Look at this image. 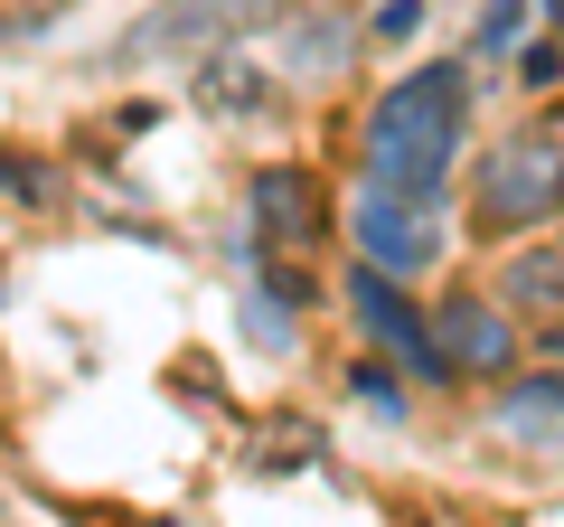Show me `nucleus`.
<instances>
[{
    "mask_svg": "<svg viewBox=\"0 0 564 527\" xmlns=\"http://www.w3.org/2000/svg\"><path fill=\"white\" fill-rule=\"evenodd\" d=\"M462 132H470V66H414L367 114V180L433 207V189L462 161Z\"/></svg>",
    "mask_w": 564,
    "mask_h": 527,
    "instance_id": "f257e3e1",
    "label": "nucleus"
},
{
    "mask_svg": "<svg viewBox=\"0 0 564 527\" xmlns=\"http://www.w3.org/2000/svg\"><path fill=\"white\" fill-rule=\"evenodd\" d=\"M545 217H564V114H527L518 132H499L470 180L480 236H536Z\"/></svg>",
    "mask_w": 564,
    "mask_h": 527,
    "instance_id": "f03ea898",
    "label": "nucleus"
},
{
    "mask_svg": "<svg viewBox=\"0 0 564 527\" xmlns=\"http://www.w3.org/2000/svg\"><path fill=\"white\" fill-rule=\"evenodd\" d=\"M404 273H386V264H348V273H339V292H348V311H358V330H367V340H377V348H395V358L404 367H414V377L423 386H452V377H462V367H452V348H443V330H433V321H423V311L414 302H404Z\"/></svg>",
    "mask_w": 564,
    "mask_h": 527,
    "instance_id": "7ed1b4c3",
    "label": "nucleus"
},
{
    "mask_svg": "<svg viewBox=\"0 0 564 527\" xmlns=\"http://www.w3.org/2000/svg\"><path fill=\"white\" fill-rule=\"evenodd\" d=\"M254 236H263V255H311V245L329 236L321 170H292V161L263 170V180H254Z\"/></svg>",
    "mask_w": 564,
    "mask_h": 527,
    "instance_id": "20e7f679",
    "label": "nucleus"
},
{
    "mask_svg": "<svg viewBox=\"0 0 564 527\" xmlns=\"http://www.w3.org/2000/svg\"><path fill=\"white\" fill-rule=\"evenodd\" d=\"M348 236H358L367 264H386V273H423L433 264V226H423V198H395V189H367L358 217H348Z\"/></svg>",
    "mask_w": 564,
    "mask_h": 527,
    "instance_id": "39448f33",
    "label": "nucleus"
},
{
    "mask_svg": "<svg viewBox=\"0 0 564 527\" xmlns=\"http://www.w3.org/2000/svg\"><path fill=\"white\" fill-rule=\"evenodd\" d=\"M433 330H443V348H452L462 377H499V367H518V330H508L480 292H443V302H433Z\"/></svg>",
    "mask_w": 564,
    "mask_h": 527,
    "instance_id": "423d86ee",
    "label": "nucleus"
},
{
    "mask_svg": "<svg viewBox=\"0 0 564 527\" xmlns=\"http://www.w3.org/2000/svg\"><path fill=\"white\" fill-rule=\"evenodd\" d=\"M254 20H273V0H170V10H151L132 29V57H151V47H207V39H236Z\"/></svg>",
    "mask_w": 564,
    "mask_h": 527,
    "instance_id": "0eeeda50",
    "label": "nucleus"
},
{
    "mask_svg": "<svg viewBox=\"0 0 564 527\" xmlns=\"http://www.w3.org/2000/svg\"><path fill=\"white\" fill-rule=\"evenodd\" d=\"M499 424L518 433V443H536V452H555V443H564V358L545 367V377L499 386Z\"/></svg>",
    "mask_w": 564,
    "mask_h": 527,
    "instance_id": "6e6552de",
    "label": "nucleus"
},
{
    "mask_svg": "<svg viewBox=\"0 0 564 527\" xmlns=\"http://www.w3.org/2000/svg\"><path fill=\"white\" fill-rule=\"evenodd\" d=\"M499 292H508L518 311H564V255H555V245H527V255H508Z\"/></svg>",
    "mask_w": 564,
    "mask_h": 527,
    "instance_id": "1a4fd4ad",
    "label": "nucleus"
},
{
    "mask_svg": "<svg viewBox=\"0 0 564 527\" xmlns=\"http://www.w3.org/2000/svg\"><path fill=\"white\" fill-rule=\"evenodd\" d=\"M198 95L236 114V104H263V85H254V76H236V57H226V66H207V76H198Z\"/></svg>",
    "mask_w": 564,
    "mask_h": 527,
    "instance_id": "9d476101",
    "label": "nucleus"
},
{
    "mask_svg": "<svg viewBox=\"0 0 564 527\" xmlns=\"http://www.w3.org/2000/svg\"><path fill=\"white\" fill-rule=\"evenodd\" d=\"M518 20H527V0H489V10H480V57H508Z\"/></svg>",
    "mask_w": 564,
    "mask_h": 527,
    "instance_id": "9b49d317",
    "label": "nucleus"
},
{
    "mask_svg": "<svg viewBox=\"0 0 564 527\" xmlns=\"http://www.w3.org/2000/svg\"><path fill=\"white\" fill-rule=\"evenodd\" d=\"M245 330H254V340H273V348H292V311H282V292H273V302L254 292V302H245Z\"/></svg>",
    "mask_w": 564,
    "mask_h": 527,
    "instance_id": "f8f14e48",
    "label": "nucleus"
},
{
    "mask_svg": "<svg viewBox=\"0 0 564 527\" xmlns=\"http://www.w3.org/2000/svg\"><path fill=\"white\" fill-rule=\"evenodd\" d=\"M414 29H423V0H386L377 10V39H414Z\"/></svg>",
    "mask_w": 564,
    "mask_h": 527,
    "instance_id": "ddd939ff",
    "label": "nucleus"
},
{
    "mask_svg": "<svg viewBox=\"0 0 564 527\" xmlns=\"http://www.w3.org/2000/svg\"><path fill=\"white\" fill-rule=\"evenodd\" d=\"M518 76H527V85H564V47H527Z\"/></svg>",
    "mask_w": 564,
    "mask_h": 527,
    "instance_id": "4468645a",
    "label": "nucleus"
},
{
    "mask_svg": "<svg viewBox=\"0 0 564 527\" xmlns=\"http://www.w3.org/2000/svg\"><path fill=\"white\" fill-rule=\"evenodd\" d=\"M358 396H367V406H377V415H395V406H404V396H395V386L377 377V367H358Z\"/></svg>",
    "mask_w": 564,
    "mask_h": 527,
    "instance_id": "2eb2a0df",
    "label": "nucleus"
},
{
    "mask_svg": "<svg viewBox=\"0 0 564 527\" xmlns=\"http://www.w3.org/2000/svg\"><path fill=\"white\" fill-rule=\"evenodd\" d=\"M545 10H555V29H564V0H545Z\"/></svg>",
    "mask_w": 564,
    "mask_h": 527,
    "instance_id": "dca6fc26",
    "label": "nucleus"
},
{
    "mask_svg": "<svg viewBox=\"0 0 564 527\" xmlns=\"http://www.w3.org/2000/svg\"><path fill=\"white\" fill-rule=\"evenodd\" d=\"M545 348H555V358H564V330H555V340H545Z\"/></svg>",
    "mask_w": 564,
    "mask_h": 527,
    "instance_id": "f3484780",
    "label": "nucleus"
}]
</instances>
